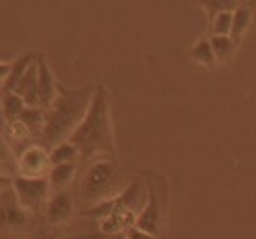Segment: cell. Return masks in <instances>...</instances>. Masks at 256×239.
I'll list each match as a JSON object with an SVG mask.
<instances>
[{
    "mask_svg": "<svg viewBox=\"0 0 256 239\" xmlns=\"http://www.w3.org/2000/svg\"><path fill=\"white\" fill-rule=\"evenodd\" d=\"M68 140L78 148L80 161H89L96 154H112V157H116L110 106H108V96L104 87H96V96L91 100L83 123L76 127Z\"/></svg>",
    "mask_w": 256,
    "mask_h": 239,
    "instance_id": "obj_1",
    "label": "cell"
},
{
    "mask_svg": "<svg viewBox=\"0 0 256 239\" xmlns=\"http://www.w3.org/2000/svg\"><path fill=\"white\" fill-rule=\"evenodd\" d=\"M94 96H96V87H80V89L58 87V98L47 110V118H44V130L40 136L42 146L53 148V146L66 142V138H70L76 127L83 123Z\"/></svg>",
    "mask_w": 256,
    "mask_h": 239,
    "instance_id": "obj_2",
    "label": "cell"
},
{
    "mask_svg": "<svg viewBox=\"0 0 256 239\" xmlns=\"http://www.w3.org/2000/svg\"><path fill=\"white\" fill-rule=\"evenodd\" d=\"M121 184V174L112 161H96L80 180V201L87 210L106 204L125 190Z\"/></svg>",
    "mask_w": 256,
    "mask_h": 239,
    "instance_id": "obj_3",
    "label": "cell"
},
{
    "mask_svg": "<svg viewBox=\"0 0 256 239\" xmlns=\"http://www.w3.org/2000/svg\"><path fill=\"white\" fill-rule=\"evenodd\" d=\"M32 224L30 212L20 201L13 186L0 190V239H20Z\"/></svg>",
    "mask_w": 256,
    "mask_h": 239,
    "instance_id": "obj_4",
    "label": "cell"
},
{
    "mask_svg": "<svg viewBox=\"0 0 256 239\" xmlns=\"http://www.w3.org/2000/svg\"><path fill=\"white\" fill-rule=\"evenodd\" d=\"M140 199H142V190H140V184L138 182H132L123 192L106 204H100V206H94L83 212V216H89V218H121L125 214H130L132 210H136L140 206Z\"/></svg>",
    "mask_w": 256,
    "mask_h": 239,
    "instance_id": "obj_5",
    "label": "cell"
},
{
    "mask_svg": "<svg viewBox=\"0 0 256 239\" xmlns=\"http://www.w3.org/2000/svg\"><path fill=\"white\" fill-rule=\"evenodd\" d=\"M13 190L17 195V201H20L26 210H40L51 192V184H49L47 176H38V178L15 176Z\"/></svg>",
    "mask_w": 256,
    "mask_h": 239,
    "instance_id": "obj_6",
    "label": "cell"
},
{
    "mask_svg": "<svg viewBox=\"0 0 256 239\" xmlns=\"http://www.w3.org/2000/svg\"><path fill=\"white\" fill-rule=\"evenodd\" d=\"M51 165L49 161V152L42 148V146H28L22 157L17 159V168H20L22 176H28V178H38L44 176V172Z\"/></svg>",
    "mask_w": 256,
    "mask_h": 239,
    "instance_id": "obj_7",
    "label": "cell"
},
{
    "mask_svg": "<svg viewBox=\"0 0 256 239\" xmlns=\"http://www.w3.org/2000/svg\"><path fill=\"white\" fill-rule=\"evenodd\" d=\"M40 58V53L38 51H30V53H24L20 55L13 64H11V72H8V76L2 80V85H0V96H11L15 94V89L17 85H20V80L24 78V74L28 72V68L32 66V64H36Z\"/></svg>",
    "mask_w": 256,
    "mask_h": 239,
    "instance_id": "obj_8",
    "label": "cell"
},
{
    "mask_svg": "<svg viewBox=\"0 0 256 239\" xmlns=\"http://www.w3.org/2000/svg\"><path fill=\"white\" fill-rule=\"evenodd\" d=\"M148 206L142 210V214L136 218V228L148 233V235H159L161 231V210H159V201H157V192L150 186L148 188Z\"/></svg>",
    "mask_w": 256,
    "mask_h": 239,
    "instance_id": "obj_9",
    "label": "cell"
},
{
    "mask_svg": "<svg viewBox=\"0 0 256 239\" xmlns=\"http://www.w3.org/2000/svg\"><path fill=\"white\" fill-rule=\"evenodd\" d=\"M58 98V87H56V78H53L51 70L44 62V55L40 53L38 58V106L42 110H49L51 104Z\"/></svg>",
    "mask_w": 256,
    "mask_h": 239,
    "instance_id": "obj_10",
    "label": "cell"
},
{
    "mask_svg": "<svg viewBox=\"0 0 256 239\" xmlns=\"http://www.w3.org/2000/svg\"><path fill=\"white\" fill-rule=\"evenodd\" d=\"M74 212V206H72V195L66 190L62 192H53V197L47 201V222L49 224H60L66 222V220Z\"/></svg>",
    "mask_w": 256,
    "mask_h": 239,
    "instance_id": "obj_11",
    "label": "cell"
},
{
    "mask_svg": "<svg viewBox=\"0 0 256 239\" xmlns=\"http://www.w3.org/2000/svg\"><path fill=\"white\" fill-rule=\"evenodd\" d=\"M15 94L24 100L28 108H40L38 106V62L28 68V72H26L24 78L20 80V85H17Z\"/></svg>",
    "mask_w": 256,
    "mask_h": 239,
    "instance_id": "obj_12",
    "label": "cell"
},
{
    "mask_svg": "<svg viewBox=\"0 0 256 239\" xmlns=\"http://www.w3.org/2000/svg\"><path fill=\"white\" fill-rule=\"evenodd\" d=\"M74 172H76V163H62V165H51V170L47 174L51 190L62 192L66 190L68 184L74 180Z\"/></svg>",
    "mask_w": 256,
    "mask_h": 239,
    "instance_id": "obj_13",
    "label": "cell"
},
{
    "mask_svg": "<svg viewBox=\"0 0 256 239\" xmlns=\"http://www.w3.org/2000/svg\"><path fill=\"white\" fill-rule=\"evenodd\" d=\"M44 118H47V110L42 108H28L26 106L24 114L20 118V123L26 127V132L32 134V136H42V130H44Z\"/></svg>",
    "mask_w": 256,
    "mask_h": 239,
    "instance_id": "obj_14",
    "label": "cell"
},
{
    "mask_svg": "<svg viewBox=\"0 0 256 239\" xmlns=\"http://www.w3.org/2000/svg\"><path fill=\"white\" fill-rule=\"evenodd\" d=\"M2 112H4V118H6V125L13 127L15 123H20V118L26 110V102L17 96V94H11V96H4L2 100Z\"/></svg>",
    "mask_w": 256,
    "mask_h": 239,
    "instance_id": "obj_15",
    "label": "cell"
},
{
    "mask_svg": "<svg viewBox=\"0 0 256 239\" xmlns=\"http://www.w3.org/2000/svg\"><path fill=\"white\" fill-rule=\"evenodd\" d=\"M80 157V152L70 140L62 142L58 146H53L49 152V161L51 165H62V163H76V159Z\"/></svg>",
    "mask_w": 256,
    "mask_h": 239,
    "instance_id": "obj_16",
    "label": "cell"
},
{
    "mask_svg": "<svg viewBox=\"0 0 256 239\" xmlns=\"http://www.w3.org/2000/svg\"><path fill=\"white\" fill-rule=\"evenodd\" d=\"M250 22H252V8L250 6H237L233 11V28H231V38L237 42L242 38V34L250 28Z\"/></svg>",
    "mask_w": 256,
    "mask_h": 239,
    "instance_id": "obj_17",
    "label": "cell"
},
{
    "mask_svg": "<svg viewBox=\"0 0 256 239\" xmlns=\"http://www.w3.org/2000/svg\"><path fill=\"white\" fill-rule=\"evenodd\" d=\"M17 170L20 168H17V159L11 150V146H8V142L0 136V174L6 178H15L13 174H17Z\"/></svg>",
    "mask_w": 256,
    "mask_h": 239,
    "instance_id": "obj_18",
    "label": "cell"
},
{
    "mask_svg": "<svg viewBox=\"0 0 256 239\" xmlns=\"http://www.w3.org/2000/svg\"><path fill=\"white\" fill-rule=\"evenodd\" d=\"M210 44H212L218 62L228 60L235 51V40L231 38V36H212V38H210Z\"/></svg>",
    "mask_w": 256,
    "mask_h": 239,
    "instance_id": "obj_19",
    "label": "cell"
},
{
    "mask_svg": "<svg viewBox=\"0 0 256 239\" xmlns=\"http://www.w3.org/2000/svg\"><path fill=\"white\" fill-rule=\"evenodd\" d=\"M190 55H193V60L197 64H204V66H214V64L218 62L210 40H199L193 47V51H190Z\"/></svg>",
    "mask_w": 256,
    "mask_h": 239,
    "instance_id": "obj_20",
    "label": "cell"
},
{
    "mask_svg": "<svg viewBox=\"0 0 256 239\" xmlns=\"http://www.w3.org/2000/svg\"><path fill=\"white\" fill-rule=\"evenodd\" d=\"M233 11H222L212 17V36H231Z\"/></svg>",
    "mask_w": 256,
    "mask_h": 239,
    "instance_id": "obj_21",
    "label": "cell"
},
{
    "mask_svg": "<svg viewBox=\"0 0 256 239\" xmlns=\"http://www.w3.org/2000/svg\"><path fill=\"white\" fill-rule=\"evenodd\" d=\"M206 6V11L210 13V20L212 17H216L218 13H222V11H235V2H204Z\"/></svg>",
    "mask_w": 256,
    "mask_h": 239,
    "instance_id": "obj_22",
    "label": "cell"
},
{
    "mask_svg": "<svg viewBox=\"0 0 256 239\" xmlns=\"http://www.w3.org/2000/svg\"><path fill=\"white\" fill-rule=\"evenodd\" d=\"M106 237H108L106 233H85V235H72L66 239H106Z\"/></svg>",
    "mask_w": 256,
    "mask_h": 239,
    "instance_id": "obj_23",
    "label": "cell"
},
{
    "mask_svg": "<svg viewBox=\"0 0 256 239\" xmlns=\"http://www.w3.org/2000/svg\"><path fill=\"white\" fill-rule=\"evenodd\" d=\"M130 239H154V237L140 231V228H134V231H130Z\"/></svg>",
    "mask_w": 256,
    "mask_h": 239,
    "instance_id": "obj_24",
    "label": "cell"
},
{
    "mask_svg": "<svg viewBox=\"0 0 256 239\" xmlns=\"http://www.w3.org/2000/svg\"><path fill=\"white\" fill-rule=\"evenodd\" d=\"M13 186V178H6L0 174V190H4V188H11Z\"/></svg>",
    "mask_w": 256,
    "mask_h": 239,
    "instance_id": "obj_25",
    "label": "cell"
},
{
    "mask_svg": "<svg viewBox=\"0 0 256 239\" xmlns=\"http://www.w3.org/2000/svg\"><path fill=\"white\" fill-rule=\"evenodd\" d=\"M11 72V64H0V80H4Z\"/></svg>",
    "mask_w": 256,
    "mask_h": 239,
    "instance_id": "obj_26",
    "label": "cell"
},
{
    "mask_svg": "<svg viewBox=\"0 0 256 239\" xmlns=\"http://www.w3.org/2000/svg\"><path fill=\"white\" fill-rule=\"evenodd\" d=\"M6 130V118H4V112H2V102H0V134Z\"/></svg>",
    "mask_w": 256,
    "mask_h": 239,
    "instance_id": "obj_27",
    "label": "cell"
}]
</instances>
